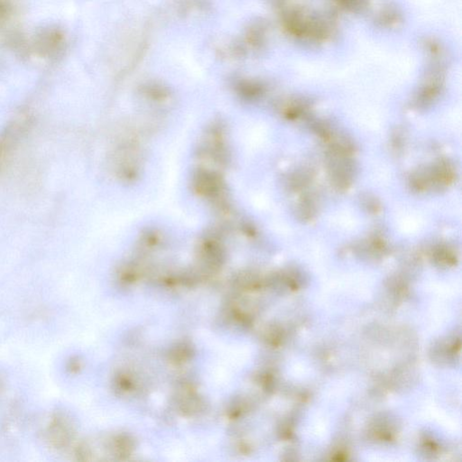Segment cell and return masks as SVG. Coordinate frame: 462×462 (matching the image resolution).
<instances>
[{
    "instance_id": "cell-1",
    "label": "cell",
    "mask_w": 462,
    "mask_h": 462,
    "mask_svg": "<svg viewBox=\"0 0 462 462\" xmlns=\"http://www.w3.org/2000/svg\"><path fill=\"white\" fill-rule=\"evenodd\" d=\"M48 436L50 442L54 443L57 446L66 444L70 438V431L66 423H64L60 418L54 420L50 425Z\"/></svg>"
},
{
    "instance_id": "cell-4",
    "label": "cell",
    "mask_w": 462,
    "mask_h": 462,
    "mask_svg": "<svg viewBox=\"0 0 462 462\" xmlns=\"http://www.w3.org/2000/svg\"><path fill=\"white\" fill-rule=\"evenodd\" d=\"M362 204L367 211L371 213H377L380 211V203L378 199L371 195H365L362 198Z\"/></svg>"
},
{
    "instance_id": "cell-3",
    "label": "cell",
    "mask_w": 462,
    "mask_h": 462,
    "mask_svg": "<svg viewBox=\"0 0 462 462\" xmlns=\"http://www.w3.org/2000/svg\"><path fill=\"white\" fill-rule=\"evenodd\" d=\"M310 180V174L306 171L296 172L291 176L290 185L295 190H299L304 188Z\"/></svg>"
},
{
    "instance_id": "cell-2",
    "label": "cell",
    "mask_w": 462,
    "mask_h": 462,
    "mask_svg": "<svg viewBox=\"0 0 462 462\" xmlns=\"http://www.w3.org/2000/svg\"><path fill=\"white\" fill-rule=\"evenodd\" d=\"M298 210H297V214L303 221H310L314 217L316 209H315L314 202L310 198H305L300 204L298 205Z\"/></svg>"
}]
</instances>
